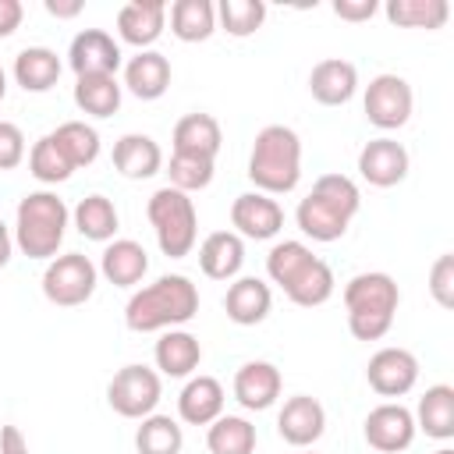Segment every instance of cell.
Returning a JSON list of instances; mask_svg holds the SVG:
<instances>
[{"label": "cell", "instance_id": "obj_15", "mask_svg": "<svg viewBox=\"0 0 454 454\" xmlns=\"http://www.w3.org/2000/svg\"><path fill=\"white\" fill-rule=\"evenodd\" d=\"M121 57L124 53H121L117 39L103 28H82L67 46V64H71L74 78H82V74H117Z\"/></svg>", "mask_w": 454, "mask_h": 454}, {"label": "cell", "instance_id": "obj_44", "mask_svg": "<svg viewBox=\"0 0 454 454\" xmlns=\"http://www.w3.org/2000/svg\"><path fill=\"white\" fill-rule=\"evenodd\" d=\"M21 18H25V7L18 0H0V39L14 35L21 28Z\"/></svg>", "mask_w": 454, "mask_h": 454}, {"label": "cell", "instance_id": "obj_25", "mask_svg": "<svg viewBox=\"0 0 454 454\" xmlns=\"http://www.w3.org/2000/svg\"><path fill=\"white\" fill-rule=\"evenodd\" d=\"M245 266V238L234 231H213L199 245V270L209 280H234Z\"/></svg>", "mask_w": 454, "mask_h": 454}, {"label": "cell", "instance_id": "obj_10", "mask_svg": "<svg viewBox=\"0 0 454 454\" xmlns=\"http://www.w3.org/2000/svg\"><path fill=\"white\" fill-rule=\"evenodd\" d=\"M415 415L411 408H404L401 401H383L376 404L365 422H362V436L372 450L380 454H397V450H408L411 440H415Z\"/></svg>", "mask_w": 454, "mask_h": 454}, {"label": "cell", "instance_id": "obj_3", "mask_svg": "<svg viewBox=\"0 0 454 454\" xmlns=\"http://www.w3.org/2000/svg\"><path fill=\"white\" fill-rule=\"evenodd\" d=\"M248 181L262 195H287L301 181V138L287 124H266L248 153Z\"/></svg>", "mask_w": 454, "mask_h": 454}, {"label": "cell", "instance_id": "obj_39", "mask_svg": "<svg viewBox=\"0 0 454 454\" xmlns=\"http://www.w3.org/2000/svg\"><path fill=\"white\" fill-rule=\"evenodd\" d=\"M28 174L43 184H60L74 174L71 160L60 153V145L53 142V135H43L32 149H28Z\"/></svg>", "mask_w": 454, "mask_h": 454}, {"label": "cell", "instance_id": "obj_4", "mask_svg": "<svg viewBox=\"0 0 454 454\" xmlns=\"http://www.w3.org/2000/svg\"><path fill=\"white\" fill-rule=\"evenodd\" d=\"M71 223V209L64 206V199L50 188L39 192H25L18 209H14V245L21 248V255L28 259H53L57 248L64 245Z\"/></svg>", "mask_w": 454, "mask_h": 454}, {"label": "cell", "instance_id": "obj_31", "mask_svg": "<svg viewBox=\"0 0 454 454\" xmlns=\"http://www.w3.org/2000/svg\"><path fill=\"white\" fill-rule=\"evenodd\" d=\"M71 223H74V231L85 238V241H99V245H106V241H114V234H117V227H121V216H117V206L106 199V195H85L74 209H71Z\"/></svg>", "mask_w": 454, "mask_h": 454}, {"label": "cell", "instance_id": "obj_17", "mask_svg": "<svg viewBox=\"0 0 454 454\" xmlns=\"http://www.w3.org/2000/svg\"><path fill=\"white\" fill-rule=\"evenodd\" d=\"M167 28V4L163 0H131L117 11V35L128 46L153 50V43Z\"/></svg>", "mask_w": 454, "mask_h": 454}, {"label": "cell", "instance_id": "obj_8", "mask_svg": "<svg viewBox=\"0 0 454 454\" xmlns=\"http://www.w3.org/2000/svg\"><path fill=\"white\" fill-rule=\"evenodd\" d=\"M163 397V380L156 369L149 365H124L114 372V380L106 383V404L121 415V419H145L156 411Z\"/></svg>", "mask_w": 454, "mask_h": 454}, {"label": "cell", "instance_id": "obj_6", "mask_svg": "<svg viewBox=\"0 0 454 454\" xmlns=\"http://www.w3.org/2000/svg\"><path fill=\"white\" fill-rule=\"evenodd\" d=\"M145 216L153 223L156 245L167 259H184L195 241H199V213H195V199L163 184L149 195L145 202Z\"/></svg>", "mask_w": 454, "mask_h": 454}, {"label": "cell", "instance_id": "obj_23", "mask_svg": "<svg viewBox=\"0 0 454 454\" xmlns=\"http://www.w3.org/2000/svg\"><path fill=\"white\" fill-rule=\"evenodd\" d=\"M170 60L160 53V50H138L135 57H128L124 64V89L135 96V99H160L167 89H170Z\"/></svg>", "mask_w": 454, "mask_h": 454}, {"label": "cell", "instance_id": "obj_30", "mask_svg": "<svg viewBox=\"0 0 454 454\" xmlns=\"http://www.w3.org/2000/svg\"><path fill=\"white\" fill-rule=\"evenodd\" d=\"M170 32L181 43H206L216 32V4L213 0H174L167 7Z\"/></svg>", "mask_w": 454, "mask_h": 454}, {"label": "cell", "instance_id": "obj_9", "mask_svg": "<svg viewBox=\"0 0 454 454\" xmlns=\"http://www.w3.org/2000/svg\"><path fill=\"white\" fill-rule=\"evenodd\" d=\"M362 110H365V121L380 131H397L411 121V110H415V92L411 85L401 78V74H376L369 85H365V96H362Z\"/></svg>", "mask_w": 454, "mask_h": 454}, {"label": "cell", "instance_id": "obj_34", "mask_svg": "<svg viewBox=\"0 0 454 454\" xmlns=\"http://www.w3.org/2000/svg\"><path fill=\"white\" fill-rule=\"evenodd\" d=\"M181 447H184V433H181L177 419L156 415V411L138 419V429H135L138 454H181Z\"/></svg>", "mask_w": 454, "mask_h": 454}, {"label": "cell", "instance_id": "obj_41", "mask_svg": "<svg viewBox=\"0 0 454 454\" xmlns=\"http://www.w3.org/2000/svg\"><path fill=\"white\" fill-rule=\"evenodd\" d=\"M429 294H433V301L440 309L454 305V255L450 252H443L433 262V270H429Z\"/></svg>", "mask_w": 454, "mask_h": 454}, {"label": "cell", "instance_id": "obj_33", "mask_svg": "<svg viewBox=\"0 0 454 454\" xmlns=\"http://www.w3.org/2000/svg\"><path fill=\"white\" fill-rule=\"evenodd\" d=\"M383 14L397 28H443L450 18V4L447 0H390Z\"/></svg>", "mask_w": 454, "mask_h": 454}, {"label": "cell", "instance_id": "obj_27", "mask_svg": "<svg viewBox=\"0 0 454 454\" xmlns=\"http://www.w3.org/2000/svg\"><path fill=\"white\" fill-rule=\"evenodd\" d=\"M60 71H64V64L57 57V50H50V46H25L14 57V67H11L14 82L25 92H50L57 85Z\"/></svg>", "mask_w": 454, "mask_h": 454}, {"label": "cell", "instance_id": "obj_16", "mask_svg": "<svg viewBox=\"0 0 454 454\" xmlns=\"http://www.w3.org/2000/svg\"><path fill=\"white\" fill-rule=\"evenodd\" d=\"M280 390H284V376L266 358H252V362H245L234 372V401L245 411H266V408H273L277 397H280Z\"/></svg>", "mask_w": 454, "mask_h": 454}, {"label": "cell", "instance_id": "obj_24", "mask_svg": "<svg viewBox=\"0 0 454 454\" xmlns=\"http://www.w3.org/2000/svg\"><path fill=\"white\" fill-rule=\"evenodd\" d=\"M99 277H106L114 287H135L142 284V277L149 273V255L138 241L131 238H114L106 241L103 255H99Z\"/></svg>", "mask_w": 454, "mask_h": 454}, {"label": "cell", "instance_id": "obj_49", "mask_svg": "<svg viewBox=\"0 0 454 454\" xmlns=\"http://www.w3.org/2000/svg\"><path fill=\"white\" fill-rule=\"evenodd\" d=\"M436 454H454V450H450V447H440V450H436Z\"/></svg>", "mask_w": 454, "mask_h": 454}, {"label": "cell", "instance_id": "obj_50", "mask_svg": "<svg viewBox=\"0 0 454 454\" xmlns=\"http://www.w3.org/2000/svg\"><path fill=\"white\" fill-rule=\"evenodd\" d=\"M298 454H316V450H309V447H305V450H298Z\"/></svg>", "mask_w": 454, "mask_h": 454}, {"label": "cell", "instance_id": "obj_26", "mask_svg": "<svg viewBox=\"0 0 454 454\" xmlns=\"http://www.w3.org/2000/svg\"><path fill=\"white\" fill-rule=\"evenodd\" d=\"M174 153H188V156H202V160H216L220 145H223V131H220V121L213 114H184L177 124H174Z\"/></svg>", "mask_w": 454, "mask_h": 454}, {"label": "cell", "instance_id": "obj_5", "mask_svg": "<svg viewBox=\"0 0 454 454\" xmlns=\"http://www.w3.org/2000/svg\"><path fill=\"white\" fill-rule=\"evenodd\" d=\"M401 305L397 280L383 270L355 273L344 284V309H348V330L358 340H380L394 326V312Z\"/></svg>", "mask_w": 454, "mask_h": 454}, {"label": "cell", "instance_id": "obj_38", "mask_svg": "<svg viewBox=\"0 0 454 454\" xmlns=\"http://www.w3.org/2000/svg\"><path fill=\"white\" fill-rule=\"evenodd\" d=\"M266 21V4L262 0H220L216 4V25L234 35V39H248L262 28Z\"/></svg>", "mask_w": 454, "mask_h": 454}, {"label": "cell", "instance_id": "obj_46", "mask_svg": "<svg viewBox=\"0 0 454 454\" xmlns=\"http://www.w3.org/2000/svg\"><path fill=\"white\" fill-rule=\"evenodd\" d=\"M46 14H53V18H78L82 14V0H46Z\"/></svg>", "mask_w": 454, "mask_h": 454}, {"label": "cell", "instance_id": "obj_40", "mask_svg": "<svg viewBox=\"0 0 454 454\" xmlns=\"http://www.w3.org/2000/svg\"><path fill=\"white\" fill-rule=\"evenodd\" d=\"M213 163H216V160H202V156H188V153H174L170 163H167L170 188H177V192H184V195L209 188V181H213Z\"/></svg>", "mask_w": 454, "mask_h": 454}, {"label": "cell", "instance_id": "obj_28", "mask_svg": "<svg viewBox=\"0 0 454 454\" xmlns=\"http://www.w3.org/2000/svg\"><path fill=\"white\" fill-rule=\"evenodd\" d=\"M415 429H422L433 440H450L454 436V387L436 383L426 387V394L415 404Z\"/></svg>", "mask_w": 454, "mask_h": 454}, {"label": "cell", "instance_id": "obj_43", "mask_svg": "<svg viewBox=\"0 0 454 454\" xmlns=\"http://www.w3.org/2000/svg\"><path fill=\"white\" fill-rule=\"evenodd\" d=\"M376 11H380L376 0H333V14H337L340 21H351V25L369 21Z\"/></svg>", "mask_w": 454, "mask_h": 454}, {"label": "cell", "instance_id": "obj_29", "mask_svg": "<svg viewBox=\"0 0 454 454\" xmlns=\"http://www.w3.org/2000/svg\"><path fill=\"white\" fill-rule=\"evenodd\" d=\"M124 99V85L117 82V74H82L74 78V106L89 117H114L121 110Z\"/></svg>", "mask_w": 454, "mask_h": 454}, {"label": "cell", "instance_id": "obj_35", "mask_svg": "<svg viewBox=\"0 0 454 454\" xmlns=\"http://www.w3.org/2000/svg\"><path fill=\"white\" fill-rule=\"evenodd\" d=\"M312 248L305 245V241H277L273 248H270V255H266V277L280 287V291H287L309 266H312Z\"/></svg>", "mask_w": 454, "mask_h": 454}, {"label": "cell", "instance_id": "obj_14", "mask_svg": "<svg viewBox=\"0 0 454 454\" xmlns=\"http://www.w3.org/2000/svg\"><path fill=\"white\" fill-rule=\"evenodd\" d=\"M277 433H280L284 443L305 450L326 433V408L309 394H294L277 411Z\"/></svg>", "mask_w": 454, "mask_h": 454}, {"label": "cell", "instance_id": "obj_42", "mask_svg": "<svg viewBox=\"0 0 454 454\" xmlns=\"http://www.w3.org/2000/svg\"><path fill=\"white\" fill-rule=\"evenodd\" d=\"M25 131L14 121H0V170H14L25 160Z\"/></svg>", "mask_w": 454, "mask_h": 454}, {"label": "cell", "instance_id": "obj_12", "mask_svg": "<svg viewBox=\"0 0 454 454\" xmlns=\"http://www.w3.org/2000/svg\"><path fill=\"white\" fill-rule=\"evenodd\" d=\"M365 380L380 397H404L419 383V358L408 348H380L365 365Z\"/></svg>", "mask_w": 454, "mask_h": 454}, {"label": "cell", "instance_id": "obj_22", "mask_svg": "<svg viewBox=\"0 0 454 454\" xmlns=\"http://www.w3.org/2000/svg\"><path fill=\"white\" fill-rule=\"evenodd\" d=\"M153 362H156V372L160 376H170V380H188L199 362H202V344L195 333L188 330H163L156 348H153Z\"/></svg>", "mask_w": 454, "mask_h": 454}, {"label": "cell", "instance_id": "obj_13", "mask_svg": "<svg viewBox=\"0 0 454 454\" xmlns=\"http://www.w3.org/2000/svg\"><path fill=\"white\" fill-rule=\"evenodd\" d=\"M408 167H411L408 149L397 138H390V135H380V138L365 142L362 153H358V174L372 188H394V184H401L408 177Z\"/></svg>", "mask_w": 454, "mask_h": 454}, {"label": "cell", "instance_id": "obj_36", "mask_svg": "<svg viewBox=\"0 0 454 454\" xmlns=\"http://www.w3.org/2000/svg\"><path fill=\"white\" fill-rule=\"evenodd\" d=\"M50 135H53V142L60 145V153L71 160L74 170L96 163V156H99V131H96L92 124H85V121H64V124H57Z\"/></svg>", "mask_w": 454, "mask_h": 454}, {"label": "cell", "instance_id": "obj_45", "mask_svg": "<svg viewBox=\"0 0 454 454\" xmlns=\"http://www.w3.org/2000/svg\"><path fill=\"white\" fill-rule=\"evenodd\" d=\"M0 454H32L18 426H0Z\"/></svg>", "mask_w": 454, "mask_h": 454}, {"label": "cell", "instance_id": "obj_11", "mask_svg": "<svg viewBox=\"0 0 454 454\" xmlns=\"http://www.w3.org/2000/svg\"><path fill=\"white\" fill-rule=\"evenodd\" d=\"M231 227L238 238H248V241H270L280 234L284 227V209L273 195H262V192H241L234 202H231Z\"/></svg>", "mask_w": 454, "mask_h": 454}, {"label": "cell", "instance_id": "obj_20", "mask_svg": "<svg viewBox=\"0 0 454 454\" xmlns=\"http://www.w3.org/2000/svg\"><path fill=\"white\" fill-rule=\"evenodd\" d=\"M114 170L128 181H145L163 170V149L153 135L128 131L114 142Z\"/></svg>", "mask_w": 454, "mask_h": 454}, {"label": "cell", "instance_id": "obj_19", "mask_svg": "<svg viewBox=\"0 0 454 454\" xmlns=\"http://www.w3.org/2000/svg\"><path fill=\"white\" fill-rule=\"evenodd\" d=\"M309 92L323 106H344L358 92V67L344 57H326L309 71Z\"/></svg>", "mask_w": 454, "mask_h": 454}, {"label": "cell", "instance_id": "obj_37", "mask_svg": "<svg viewBox=\"0 0 454 454\" xmlns=\"http://www.w3.org/2000/svg\"><path fill=\"white\" fill-rule=\"evenodd\" d=\"M333 287H337V280H333L330 262H323V259L316 255L312 266H309L284 294H287L294 305H301V309H316V305H323V301L333 298Z\"/></svg>", "mask_w": 454, "mask_h": 454}, {"label": "cell", "instance_id": "obj_7", "mask_svg": "<svg viewBox=\"0 0 454 454\" xmlns=\"http://www.w3.org/2000/svg\"><path fill=\"white\" fill-rule=\"evenodd\" d=\"M96 284H99V270L82 252L53 255L46 262V270H43V294L57 309H78V305H85L96 294Z\"/></svg>", "mask_w": 454, "mask_h": 454}, {"label": "cell", "instance_id": "obj_1", "mask_svg": "<svg viewBox=\"0 0 454 454\" xmlns=\"http://www.w3.org/2000/svg\"><path fill=\"white\" fill-rule=\"evenodd\" d=\"M199 312V287L184 273H163L153 284L138 287L124 305V323L135 333L177 330Z\"/></svg>", "mask_w": 454, "mask_h": 454}, {"label": "cell", "instance_id": "obj_47", "mask_svg": "<svg viewBox=\"0 0 454 454\" xmlns=\"http://www.w3.org/2000/svg\"><path fill=\"white\" fill-rule=\"evenodd\" d=\"M11 255H14V234H11V227L0 220V270L11 262Z\"/></svg>", "mask_w": 454, "mask_h": 454}, {"label": "cell", "instance_id": "obj_2", "mask_svg": "<svg viewBox=\"0 0 454 454\" xmlns=\"http://www.w3.org/2000/svg\"><path fill=\"white\" fill-rule=\"evenodd\" d=\"M362 209V192L348 174H319L312 192L298 202V231L312 241H337L348 234V223Z\"/></svg>", "mask_w": 454, "mask_h": 454}, {"label": "cell", "instance_id": "obj_18", "mask_svg": "<svg viewBox=\"0 0 454 454\" xmlns=\"http://www.w3.org/2000/svg\"><path fill=\"white\" fill-rule=\"evenodd\" d=\"M223 404H227V394H223V383L216 376H188V383L181 387L177 394V415L181 422L188 426H209L223 415Z\"/></svg>", "mask_w": 454, "mask_h": 454}, {"label": "cell", "instance_id": "obj_21", "mask_svg": "<svg viewBox=\"0 0 454 454\" xmlns=\"http://www.w3.org/2000/svg\"><path fill=\"white\" fill-rule=\"evenodd\" d=\"M273 309V291L259 277H234L227 294H223V312L238 326H255L270 316Z\"/></svg>", "mask_w": 454, "mask_h": 454}, {"label": "cell", "instance_id": "obj_48", "mask_svg": "<svg viewBox=\"0 0 454 454\" xmlns=\"http://www.w3.org/2000/svg\"><path fill=\"white\" fill-rule=\"evenodd\" d=\"M4 96H7V71L0 67V103H4Z\"/></svg>", "mask_w": 454, "mask_h": 454}, {"label": "cell", "instance_id": "obj_32", "mask_svg": "<svg viewBox=\"0 0 454 454\" xmlns=\"http://www.w3.org/2000/svg\"><path fill=\"white\" fill-rule=\"evenodd\" d=\"M255 426L245 415H220L206 426V447L209 454H252L255 450Z\"/></svg>", "mask_w": 454, "mask_h": 454}]
</instances>
